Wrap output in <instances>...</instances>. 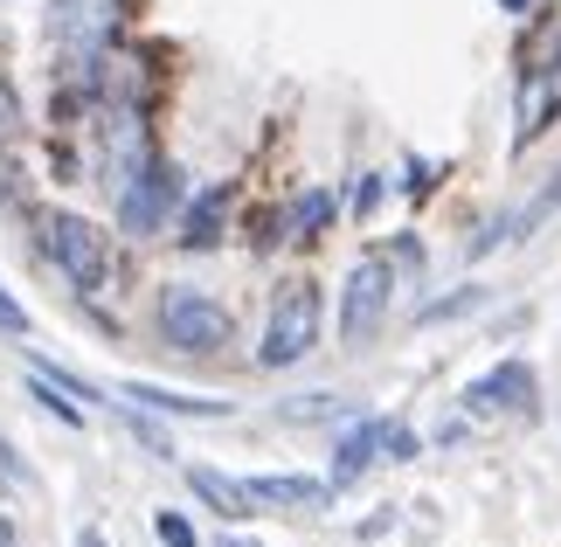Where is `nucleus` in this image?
<instances>
[{"label":"nucleus","mask_w":561,"mask_h":547,"mask_svg":"<svg viewBox=\"0 0 561 547\" xmlns=\"http://www.w3.org/2000/svg\"><path fill=\"white\" fill-rule=\"evenodd\" d=\"M500 8H506V14H527V8H534V0H500Z\"/></svg>","instance_id":"nucleus-30"},{"label":"nucleus","mask_w":561,"mask_h":547,"mask_svg":"<svg viewBox=\"0 0 561 547\" xmlns=\"http://www.w3.org/2000/svg\"><path fill=\"white\" fill-rule=\"evenodd\" d=\"M21 139H28V112H21V91L14 77H0V160H14Z\"/></svg>","instance_id":"nucleus-15"},{"label":"nucleus","mask_w":561,"mask_h":547,"mask_svg":"<svg viewBox=\"0 0 561 547\" xmlns=\"http://www.w3.org/2000/svg\"><path fill=\"white\" fill-rule=\"evenodd\" d=\"M319 333H327V292H319L312 277H285L271 292V319H264V340H256V367L285 375V367H298L319 346Z\"/></svg>","instance_id":"nucleus-2"},{"label":"nucleus","mask_w":561,"mask_h":547,"mask_svg":"<svg viewBox=\"0 0 561 547\" xmlns=\"http://www.w3.org/2000/svg\"><path fill=\"white\" fill-rule=\"evenodd\" d=\"M222 547H256V540H243V534H222Z\"/></svg>","instance_id":"nucleus-31"},{"label":"nucleus","mask_w":561,"mask_h":547,"mask_svg":"<svg viewBox=\"0 0 561 547\" xmlns=\"http://www.w3.org/2000/svg\"><path fill=\"white\" fill-rule=\"evenodd\" d=\"M35 375H49V381L62 388V396H70V402H83V409H91V402H104V396H98V388L83 381V375H70V367H56V361H42V354H35Z\"/></svg>","instance_id":"nucleus-22"},{"label":"nucleus","mask_w":561,"mask_h":547,"mask_svg":"<svg viewBox=\"0 0 561 547\" xmlns=\"http://www.w3.org/2000/svg\"><path fill=\"white\" fill-rule=\"evenodd\" d=\"M554 208H561V173H554V181H548L541 194H534V202H527L520 215H506V243H513V236H534V229H541Z\"/></svg>","instance_id":"nucleus-17"},{"label":"nucleus","mask_w":561,"mask_h":547,"mask_svg":"<svg viewBox=\"0 0 561 547\" xmlns=\"http://www.w3.org/2000/svg\"><path fill=\"white\" fill-rule=\"evenodd\" d=\"M388 264H396V277L423 271V243H416V236H396V243H388Z\"/></svg>","instance_id":"nucleus-26"},{"label":"nucleus","mask_w":561,"mask_h":547,"mask_svg":"<svg viewBox=\"0 0 561 547\" xmlns=\"http://www.w3.org/2000/svg\"><path fill=\"white\" fill-rule=\"evenodd\" d=\"M465 415H541V375L520 361V354H506L500 367H485L479 381L465 388Z\"/></svg>","instance_id":"nucleus-7"},{"label":"nucleus","mask_w":561,"mask_h":547,"mask_svg":"<svg viewBox=\"0 0 561 547\" xmlns=\"http://www.w3.org/2000/svg\"><path fill=\"white\" fill-rule=\"evenodd\" d=\"M0 547H21V527H14V513H8V499H0Z\"/></svg>","instance_id":"nucleus-28"},{"label":"nucleus","mask_w":561,"mask_h":547,"mask_svg":"<svg viewBox=\"0 0 561 547\" xmlns=\"http://www.w3.org/2000/svg\"><path fill=\"white\" fill-rule=\"evenodd\" d=\"M479 305H485V284H458V292H450V298H437V305H423V326H444V319H465V312H479Z\"/></svg>","instance_id":"nucleus-18"},{"label":"nucleus","mask_w":561,"mask_h":547,"mask_svg":"<svg viewBox=\"0 0 561 547\" xmlns=\"http://www.w3.org/2000/svg\"><path fill=\"white\" fill-rule=\"evenodd\" d=\"M388 305H396V264H388V250L360 257L340 284V340L347 346H368L381 326H388Z\"/></svg>","instance_id":"nucleus-6"},{"label":"nucleus","mask_w":561,"mask_h":547,"mask_svg":"<svg viewBox=\"0 0 561 547\" xmlns=\"http://www.w3.org/2000/svg\"><path fill=\"white\" fill-rule=\"evenodd\" d=\"M187 492L202 499L215 520H229V527L256 513V506H250V492H243V478H229V471H215V465H187Z\"/></svg>","instance_id":"nucleus-13"},{"label":"nucleus","mask_w":561,"mask_h":547,"mask_svg":"<svg viewBox=\"0 0 561 547\" xmlns=\"http://www.w3.org/2000/svg\"><path fill=\"white\" fill-rule=\"evenodd\" d=\"M28 402H35L42 415H56L62 430H83V415H91L83 402H70V396H62V388H56L49 375H35V367H28Z\"/></svg>","instance_id":"nucleus-14"},{"label":"nucleus","mask_w":561,"mask_h":547,"mask_svg":"<svg viewBox=\"0 0 561 547\" xmlns=\"http://www.w3.org/2000/svg\"><path fill=\"white\" fill-rule=\"evenodd\" d=\"M181 202H187L181 167L167 160V152H153V160L112 194V223H118L125 243H153V236H167V223L181 215Z\"/></svg>","instance_id":"nucleus-4"},{"label":"nucleus","mask_w":561,"mask_h":547,"mask_svg":"<svg viewBox=\"0 0 561 547\" xmlns=\"http://www.w3.org/2000/svg\"><path fill=\"white\" fill-rule=\"evenodd\" d=\"M0 478H8V486H28V465L14 457V444H8V436H0Z\"/></svg>","instance_id":"nucleus-27"},{"label":"nucleus","mask_w":561,"mask_h":547,"mask_svg":"<svg viewBox=\"0 0 561 547\" xmlns=\"http://www.w3.org/2000/svg\"><path fill=\"white\" fill-rule=\"evenodd\" d=\"M229 208H236V187H229V181L187 194L181 215H174V243H181V250H215V243L229 236Z\"/></svg>","instance_id":"nucleus-10"},{"label":"nucleus","mask_w":561,"mask_h":547,"mask_svg":"<svg viewBox=\"0 0 561 547\" xmlns=\"http://www.w3.org/2000/svg\"><path fill=\"white\" fill-rule=\"evenodd\" d=\"M112 409H118V423L133 430V436H139V444L153 451V457H174V436L160 430V415H153V409H139V402H112Z\"/></svg>","instance_id":"nucleus-16"},{"label":"nucleus","mask_w":561,"mask_h":547,"mask_svg":"<svg viewBox=\"0 0 561 547\" xmlns=\"http://www.w3.org/2000/svg\"><path fill=\"white\" fill-rule=\"evenodd\" d=\"M416 451H423V436L409 423H396V415H381V457H388V465H409Z\"/></svg>","instance_id":"nucleus-20"},{"label":"nucleus","mask_w":561,"mask_h":547,"mask_svg":"<svg viewBox=\"0 0 561 547\" xmlns=\"http://www.w3.org/2000/svg\"><path fill=\"white\" fill-rule=\"evenodd\" d=\"M118 396L139 402V409H153V415H194V423H222V415H229V402H215V396H181V388H160V381H125Z\"/></svg>","instance_id":"nucleus-12"},{"label":"nucleus","mask_w":561,"mask_h":547,"mask_svg":"<svg viewBox=\"0 0 561 547\" xmlns=\"http://www.w3.org/2000/svg\"><path fill=\"white\" fill-rule=\"evenodd\" d=\"M153 540H160V547H202L194 520H187V513H174V506H160V513H153Z\"/></svg>","instance_id":"nucleus-21"},{"label":"nucleus","mask_w":561,"mask_h":547,"mask_svg":"<svg viewBox=\"0 0 561 547\" xmlns=\"http://www.w3.org/2000/svg\"><path fill=\"white\" fill-rule=\"evenodd\" d=\"M153 333H160V346H174V354L208 361V354H222L236 340V319H229V305L215 292H202V284H167L160 305H153Z\"/></svg>","instance_id":"nucleus-3"},{"label":"nucleus","mask_w":561,"mask_h":547,"mask_svg":"<svg viewBox=\"0 0 561 547\" xmlns=\"http://www.w3.org/2000/svg\"><path fill=\"white\" fill-rule=\"evenodd\" d=\"M285 415H291V423H327V415H340V409H333V396H298Z\"/></svg>","instance_id":"nucleus-25"},{"label":"nucleus","mask_w":561,"mask_h":547,"mask_svg":"<svg viewBox=\"0 0 561 547\" xmlns=\"http://www.w3.org/2000/svg\"><path fill=\"white\" fill-rule=\"evenodd\" d=\"M396 187H402V194H416V202H423V194H430V187H437V160H409Z\"/></svg>","instance_id":"nucleus-24"},{"label":"nucleus","mask_w":561,"mask_h":547,"mask_svg":"<svg viewBox=\"0 0 561 547\" xmlns=\"http://www.w3.org/2000/svg\"><path fill=\"white\" fill-rule=\"evenodd\" d=\"M0 333H8V340H28V333H35V319H28V305H21V298L8 292V284H0Z\"/></svg>","instance_id":"nucleus-23"},{"label":"nucleus","mask_w":561,"mask_h":547,"mask_svg":"<svg viewBox=\"0 0 561 547\" xmlns=\"http://www.w3.org/2000/svg\"><path fill=\"white\" fill-rule=\"evenodd\" d=\"M333 223H340V194L333 187H306L264 223V243H319Z\"/></svg>","instance_id":"nucleus-9"},{"label":"nucleus","mask_w":561,"mask_h":547,"mask_svg":"<svg viewBox=\"0 0 561 547\" xmlns=\"http://www.w3.org/2000/svg\"><path fill=\"white\" fill-rule=\"evenodd\" d=\"M368 465H381V415H360V423L340 430V444H333V471H327V486L333 492H347Z\"/></svg>","instance_id":"nucleus-11"},{"label":"nucleus","mask_w":561,"mask_h":547,"mask_svg":"<svg viewBox=\"0 0 561 547\" xmlns=\"http://www.w3.org/2000/svg\"><path fill=\"white\" fill-rule=\"evenodd\" d=\"M381 194H388V173H354V187H347V202H340V208H347L354 223H368V215L381 208Z\"/></svg>","instance_id":"nucleus-19"},{"label":"nucleus","mask_w":561,"mask_h":547,"mask_svg":"<svg viewBox=\"0 0 561 547\" xmlns=\"http://www.w3.org/2000/svg\"><path fill=\"white\" fill-rule=\"evenodd\" d=\"M70 547H112V540H104V527H83V534H77Z\"/></svg>","instance_id":"nucleus-29"},{"label":"nucleus","mask_w":561,"mask_h":547,"mask_svg":"<svg viewBox=\"0 0 561 547\" xmlns=\"http://www.w3.org/2000/svg\"><path fill=\"white\" fill-rule=\"evenodd\" d=\"M139 0H49V56H98L133 29Z\"/></svg>","instance_id":"nucleus-5"},{"label":"nucleus","mask_w":561,"mask_h":547,"mask_svg":"<svg viewBox=\"0 0 561 547\" xmlns=\"http://www.w3.org/2000/svg\"><path fill=\"white\" fill-rule=\"evenodd\" d=\"M243 492L256 513H333V486L306 471H256L243 478Z\"/></svg>","instance_id":"nucleus-8"},{"label":"nucleus","mask_w":561,"mask_h":547,"mask_svg":"<svg viewBox=\"0 0 561 547\" xmlns=\"http://www.w3.org/2000/svg\"><path fill=\"white\" fill-rule=\"evenodd\" d=\"M28 229H35V250H42V264H49L62 284L77 292V305H98L104 298H118V236L91 223V215H77V208H35L28 215Z\"/></svg>","instance_id":"nucleus-1"}]
</instances>
